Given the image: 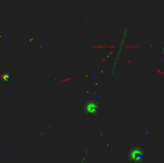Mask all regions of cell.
Wrapping results in <instances>:
<instances>
[{"mask_svg": "<svg viewBox=\"0 0 164 163\" xmlns=\"http://www.w3.org/2000/svg\"><path fill=\"white\" fill-rule=\"evenodd\" d=\"M38 134H39V135H44V133H43V132H42V131H40V132L38 133Z\"/></svg>", "mask_w": 164, "mask_h": 163, "instance_id": "5b68a950", "label": "cell"}, {"mask_svg": "<svg viewBox=\"0 0 164 163\" xmlns=\"http://www.w3.org/2000/svg\"><path fill=\"white\" fill-rule=\"evenodd\" d=\"M71 80V78H64V79L61 80L59 82V83H68Z\"/></svg>", "mask_w": 164, "mask_h": 163, "instance_id": "277c9868", "label": "cell"}, {"mask_svg": "<svg viewBox=\"0 0 164 163\" xmlns=\"http://www.w3.org/2000/svg\"><path fill=\"white\" fill-rule=\"evenodd\" d=\"M98 109V104L95 102H92V101L87 102L85 105L86 112L89 114H96Z\"/></svg>", "mask_w": 164, "mask_h": 163, "instance_id": "6da1fadb", "label": "cell"}, {"mask_svg": "<svg viewBox=\"0 0 164 163\" xmlns=\"http://www.w3.org/2000/svg\"><path fill=\"white\" fill-rule=\"evenodd\" d=\"M115 46H105V45H102V44H98V45H94L92 46V48L93 49H98V50H102V49H104V48H108L110 50H112Z\"/></svg>", "mask_w": 164, "mask_h": 163, "instance_id": "7a4b0ae2", "label": "cell"}, {"mask_svg": "<svg viewBox=\"0 0 164 163\" xmlns=\"http://www.w3.org/2000/svg\"><path fill=\"white\" fill-rule=\"evenodd\" d=\"M139 48H140V46H138V45L130 44L126 46V49L127 50H138Z\"/></svg>", "mask_w": 164, "mask_h": 163, "instance_id": "3957f363", "label": "cell"}, {"mask_svg": "<svg viewBox=\"0 0 164 163\" xmlns=\"http://www.w3.org/2000/svg\"><path fill=\"white\" fill-rule=\"evenodd\" d=\"M163 51H164V49H163Z\"/></svg>", "mask_w": 164, "mask_h": 163, "instance_id": "8992f818", "label": "cell"}]
</instances>
